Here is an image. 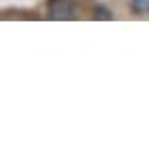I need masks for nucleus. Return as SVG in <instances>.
Here are the masks:
<instances>
[{
	"label": "nucleus",
	"mask_w": 149,
	"mask_h": 147,
	"mask_svg": "<svg viewBox=\"0 0 149 147\" xmlns=\"http://www.w3.org/2000/svg\"><path fill=\"white\" fill-rule=\"evenodd\" d=\"M94 17H96V19H111V13L107 9H96V11H94Z\"/></svg>",
	"instance_id": "3"
},
{
	"label": "nucleus",
	"mask_w": 149,
	"mask_h": 147,
	"mask_svg": "<svg viewBox=\"0 0 149 147\" xmlns=\"http://www.w3.org/2000/svg\"><path fill=\"white\" fill-rule=\"evenodd\" d=\"M130 6H132L134 13H143V15L149 13V0H132Z\"/></svg>",
	"instance_id": "2"
},
{
	"label": "nucleus",
	"mask_w": 149,
	"mask_h": 147,
	"mask_svg": "<svg viewBox=\"0 0 149 147\" xmlns=\"http://www.w3.org/2000/svg\"><path fill=\"white\" fill-rule=\"evenodd\" d=\"M47 11H49V17L51 19H74L77 17V11H79V4L77 0H49L47 4Z\"/></svg>",
	"instance_id": "1"
}]
</instances>
